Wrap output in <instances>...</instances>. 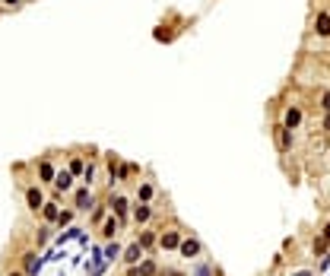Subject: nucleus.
Segmentation results:
<instances>
[{
	"instance_id": "nucleus-1",
	"label": "nucleus",
	"mask_w": 330,
	"mask_h": 276,
	"mask_svg": "<svg viewBox=\"0 0 330 276\" xmlns=\"http://www.w3.org/2000/svg\"><path fill=\"white\" fill-rule=\"evenodd\" d=\"M73 200H76V203H73V210H76V213H89V210H95V206H99L89 187H80V191L73 194Z\"/></svg>"
},
{
	"instance_id": "nucleus-2",
	"label": "nucleus",
	"mask_w": 330,
	"mask_h": 276,
	"mask_svg": "<svg viewBox=\"0 0 330 276\" xmlns=\"http://www.w3.org/2000/svg\"><path fill=\"white\" fill-rule=\"evenodd\" d=\"M41 267H45V261H41L38 254H32V251L22 254V273H25V276H38Z\"/></svg>"
},
{
	"instance_id": "nucleus-3",
	"label": "nucleus",
	"mask_w": 330,
	"mask_h": 276,
	"mask_svg": "<svg viewBox=\"0 0 330 276\" xmlns=\"http://www.w3.org/2000/svg\"><path fill=\"white\" fill-rule=\"evenodd\" d=\"M45 194H41V187H29L25 191V206H29L32 213H41V206H45Z\"/></svg>"
},
{
	"instance_id": "nucleus-4",
	"label": "nucleus",
	"mask_w": 330,
	"mask_h": 276,
	"mask_svg": "<svg viewBox=\"0 0 330 276\" xmlns=\"http://www.w3.org/2000/svg\"><path fill=\"white\" fill-rule=\"evenodd\" d=\"M121 226H124V219L111 213V216L105 219V226H102V238H105V241H115V235L121 232Z\"/></svg>"
},
{
	"instance_id": "nucleus-5",
	"label": "nucleus",
	"mask_w": 330,
	"mask_h": 276,
	"mask_svg": "<svg viewBox=\"0 0 330 276\" xmlns=\"http://www.w3.org/2000/svg\"><path fill=\"white\" fill-rule=\"evenodd\" d=\"M299 124H302V108L299 105H289V108L283 111V127H286V131H295Z\"/></svg>"
},
{
	"instance_id": "nucleus-6",
	"label": "nucleus",
	"mask_w": 330,
	"mask_h": 276,
	"mask_svg": "<svg viewBox=\"0 0 330 276\" xmlns=\"http://www.w3.org/2000/svg\"><path fill=\"white\" fill-rule=\"evenodd\" d=\"M200 251H203L200 238H184V241H181V248H178V254H181V257H187V261H190V257H197Z\"/></svg>"
},
{
	"instance_id": "nucleus-7",
	"label": "nucleus",
	"mask_w": 330,
	"mask_h": 276,
	"mask_svg": "<svg viewBox=\"0 0 330 276\" xmlns=\"http://www.w3.org/2000/svg\"><path fill=\"white\" fill-rule=\"evenodd\" d=\"M54 187H57V194H67L73 187V171L70 168H60L57 178H54Z\"/></svg>"
},
{
	"instance_id": "nucleus-8",
	"label": "nucleus",
	"mask_w": 330,
	"mask_h": 276,
	"mask_svg": "<svg viewBox=\"0 0 330 276\" xmlns=\"http://www.w3.org/2000/svg\"><path fill=\"white\" fill-rule=\"evenodd\" d=\"M181 241H184V238H181L178 232L171 229V232H165V235L159 238V248H162V251H178V248H181Z\"/></svg>"
},
{
	"instance_id": "nucleus-9",
	"label": "nucleus",
	"mask_w": 330,
	"mask_h": 276,
	"mask_svg": "<svg viewBox=\"0 0 330 276\" xmlns=\"http://www.w3.org/2000/svg\"><path fill=\"white\" fill-rule=\"evenodd\" d=\"M143 251H146V248L140 245V241H134V245H127V248H124V254H121V257H124V261H127L130 267H134V264H140Z\"/></svg>"
},
{
	"instance_id": "nucleus-10",
	"label": "nucleus",
	"mask_w": 330,
	"mask_h": 276,
	"mask_svg": "<svg viewBox=\"0 0 330 276\" xmlns=\"http://www.w3.org/2000/svg\"><path fill=\"white\" fill-rule=\"evenodd\" d=\"M60 210H64V206H60L57 200H48L45 206H41V219H45V222H51V226H54V222H57V216H60Z\"/></svg>"
},
{
	"instance_id": "nucleus-11",
	"label": "nucleus",
	"mask_w": 330,
	"mask_h": 276,
	"mask_svg": "<svg viewBox=\"0 0 330 276\" xmlns=\"http://www.w3.org/2000/svg\"><path fill=\"white\" fill-rule=\"evenodd\" d=\"M315 32H318L321 38H330V13L321 10V13L315 16Z\"/></svg>"
},
{
	"instance_id": "nucleus-12",
	"label": "nucleus",
	"mask_w": 330,
	"mask_h": 276,
	"mask_svg": "<svg viewBox=\"0 0 330 276\" xmlns=\"http://www.w3.org/2000/svg\"><path fill=\"white\" fill-rule=\"evenodd\" d=\"M108 206H111V213H115V216H121V219H127V197H121V194H115V197H108Z\"/></svg>"
},
{
	"instance_id": "nucleus-13",
	"label": "nucleus",
	"mask_w": 330,
	"mask_h": 276,
	"mask_svg": "<svg viewBox=\"0 0 330 276\" xmlns=\"http://www.w3.org/2000/svg\"><path fill=\"white\" fill-rule=\"evenodd\" d=\"M38 178L45 181V184H54V178H57V171H54V165H51L48 159H41L38 162Z\"/></svg>"
},
{
	"instance_id": "nucleus-14",
	"label": "nucleus",
	"mask_w": 330,
	"mask_h": 276,
	"mask_svg": "<svg viewBox=\"0 0 330 276\" xmlns=\"http://www.w3.org/2000/svg\"><path fill=\"white\" fill-rule=\"evenodd\" d=\"M150 216H153L150 203H137V206H134V222H137V226H146V222H150Z\"/></svg>"
},
{
	"instance_id": "nucleus-15",
	"label": "nucleus",
	"mask_w": 330,
	"mask_h": 276,
	"mask_svg": "<svg viewBox=\"0 0 330 276\" xmlns=\"http://www.w3.org/2000/svg\"><path fill=\"white\" fill-rule=\"evenodd\" d=\"M80 235H83V229H80V226H70V229H64V232H60V235L54 238V248H60L64 241H73V238H80Z\"/></svg>"
},
{
	"instance_id": "nucleus-16",
	"label": "nucleus",
	"mask_w": 330,
	"mask_h": 276,
	"mask_svg": "<svg viewBox=\"0 0 330 276\" xmlns=\"http://www.w3.org/2000/svg\"><path fill=\"white\" fill-rule=\"evenodd\" d=\"M292 134H295V131H286V127L280 131V137H276V146H280V152H289V149H292V143H295Z\"/></svg>"
},
{
	"instance_id": "nucleus-17",
	"label": "nucleus",
	"mask_w": 330,
	"mask_h": 276,
	"mask_svg": "<svg viewBox=\"0 0 330 276\" xmlns=\"http://www.w3.org/2000/svg\"><path fill=\"white\" fill-rule=\"evenodd\" d=\"M311 254H315V257H324V254H330V245H327V241L318 235L315 241H311Z\"/></svg>"
},
{
	"instance_id": "nucleus-18",
	"label": "nucleus",
	"mask_w": 330,
	"mask_h": 276,
	"mask_svg": "<svg viewBox=\"0 0 330 276\" xmlns=\"http://www.w3.org/2000/svg\"><path fill=\"white\" fill-rule=\"evenodd\" d=\"M121 251H124V248H121L118 241H108V245H105V261H108V264H115L118 257H121Z\"/></svg>"
},
{
	"instance_id": "nucleus-19",
	"label": "nucleus",
	"mask_w": 330,
	"mask_h": 276,
	"mask_svg": "<svg viewBox=\"0 0 330 276\" xmlns=\"http://www.w3.org/2000/svg\"><path fill=\"white\" fill-rule=\"evenodd\" d=\"M153 184H150V181H146V184H140V191H137V203H150L153 200Z\"/></svg>"
},
{
	"instance_id": "nucleus-20",
	"label": "nucleus",
	"mask_w": 330,
	"mask_h": 276,
	"mask_svg": "<svg viewBox=\"0 0 330 276\" xmlns=\"http://www.w3.org/2000/svg\"><path fill=\"white\" fill-rule=\"evenodd\" d=\"M73 216H76V210H70V206H67V210H60V216H57V222H54V226H60V229H64V226H70V222H73Z\"/></svg>"
},
{
	"instance_id": "nucleus-21",
	"label": "nucleus",
	"mask_w": 330,
	"mask_h": 276,
	"mask_svg": "<svg viewBox=\"0 0 330 276\" xmlns=\"http://www.w3.org/2000/svg\"><path fill=\"white\" fill-rule=\"evenodd\" d=\"M137 267H140V276H156V273H159V267H156V261H140Z\"/></svg>"
},
{
	"instance_id": "nucleus-22",
	"label": "nucleus",
	"mask_w": 330,
	"mask_h": 276,
	"mask_svg": "<svg viewBox=\"0 0 330 276\" xmlns=\"http://www.w3.org/2000/svg\"><path fill=\"white\" fill-rule=\"evenodd\" d=\"M137 241H140V245H143V248H153V245H156V235H153V232H150V229H143V232H140V235H137Z\"/></svg>"
},
{
	"instance_id": "nucleus-23",
	"label": "nucleus",
	"mask_w": 330,
	"mask_h": 276,
	"mask_svg": "<svg viewBox=\"0 0 330 276\" xmlns=\"http://www.w3.org/2000/svg\"><path fill=\"white\" fill-rule=\"evenodd\" d=\"M67 168H70L73 175H80V178L86 175V162H83V159H70V165H67Z\"/></svg>"
},
{
	"instance_id": "nucleus-24",
	"label": "nucleus",
	"mask_w": 330,
	"mask_h": 276,
	"mask_svg": "<svg viewBox=\"0 0 330 276\" xmlns=\"http://www.w3.org/2000/svg\"><path fill=\"white\" fill-rule=\"evenodd\" d=\"M83 181H86V187H92V184H95V165H92V162L86 165V175H83Z\"/></svg>"
},
{
	"instance_id": "nucleus-25",
	"label": "nucleus",
	"mask_w": 330,
	"mask_h": 276,
	"mask_svg": "<svg viewBox=\"0 0 330 276\" xmlns=\"http://www.w3.org/2000/svg\"><path fill=\"white\" fill-rule=\"evenodd\" d=\"M48 238H51V229L41 226V229H38V245H48Z\"/></svg>"
},
{
	"instance_id": "nucleus-26",
	"label": "nucleus",
	"mask_w": 330,
	"mask_h": 276,
	"mask_svg": "<svg viewBox=\"0 0 330 276\" xmlns=\"http://www.w3.org/2000/svg\"><path fill=\"white\" fill-rule=\"evenodd\" d=\"M194 276H213V267H210V264H200V267L194 270Z\"/></svg>"
},
{
	"instance_id": "nucleus-27",
	"label": "nucleus",
	"mask_w": 330,
	"mask_h": 276,
	"mask_svg": "<svg viewBox=\"0 0 330 276\" xmlns=\"http://www.w3.org/2000/svg\"><path fill=\"white\" fill-rule=\"evenodd\" d=\"M102 219H105V206H95V210H92V226L102 222Z\"/></svg>"
},
{
	"instance_id": "nucleus-28",
	"label": "nucleus",
	"mask_w": 330,
	"mask_h": 276,
	"mask_svg": "<svg viewBox=\"0 0 330 276\" xmlns=\"http://www.w3.org/2000/svg\"><path fill=\"white\" fill-rule=\"evenodd\" d=\"M156 38H159V41H168V38H171V32H168V29H162V25H159V29H156Z\"/></svg>"
},
{
	"instance_id": "nucleus-29",
	"label": "nucleus",
	"mask_w": 330,
	"mask_h": 276,
	"mask_svg": "<svg viewBox=\"0 0 330 276\" xmlns=\"http://www.w3.org/2000/svg\"><path fill=\"white\" fill-rule=\"evenodd\" d=\"M318 270H321V273H324V270H330V254H324V257H321V264H318Z\"/></svg>"
},
{
	"instance_id": "nucleus-30",
	"label": "nucleus",
	"mask_w": 330,
	"mask_h": 276,
	"mask_svg": "<svg viewBox=\"0 0 330 276\" xmlns=\"http://www.w3.org/2000/svg\"><path fill=\"white\" fill-rule=\"evenodd\" d=\"M0 3H3V6H10V10H16V6H19L22 0H0Z\"/></svg>"
},
{
	"instance_id": "nucleus-31",
	"label": "nucleus",
	"mask_w": 330,
	"mask_h": 276,
	"mask_svg": "<svg viewBox=\"0 0 330 276\" xmlns=\"http://www.w3.org/2000/svg\"><path fill=\"white\" fill-rule=\"evenodd\" d=\"M321 238H324L327 245H330V222H324V232H321Z\"/></svg>"
},
{
	"instance_id": "nucleus-32",
	"label": "nucleus",
	"mask_w": 330,
	"mask_h": 276,
	"mask_svg": "<svg viewBox=\"0 0 330 276\" xmlns=\"http://www.w3.org/2000/svg\"><path fill=\"white\" fill-rule=\"evenodd\" d=\"M324 134H330V111H324Z\"/></svg>"
},
{
	"instance_id": "nucleus-33",
	"label": "nucleus",
	"mask_w": 330,
	"mask_h": 276,
	"mask_svg": "<svg viewBox=\"0 0 330 276\" xmlns=\"http://www.w3.org/2000/svg\"><path fill=\"white\" fill-rule=\"evenodd\" d=\"M292 276H315L311 270H299V273H292Z\"/></svg>"
},
{
	"instance_id": "nucleus-34",
	"label": "nucleus",
	"mask_w": 330,
	"mask_h": 276,
	"mask_svg": "<svg viewBox=\"0 0 330 276\" xmlns=\"http://www.w3.org/2000/svg\"><path fill=\"white\" fill-rule=\"evenodd\" d=\"M165 276H184V273H178V270H168V273H165Z\"/></svg>"
},
{
	"instance_id": "nucleus-35",
	"label": "nucleus",
	"mask_w": 330,
	"mask_h": 276,
	"mask_svg": "<svg viewBox=\"0 0 330 276\" xmlns=\"http://www.w3.org/2000/svg\"><path fill=\"white\" fill-rule=\"evenodd\" d=\"M6 276H25V273H16V270H13V273H6Z\"/></svg>"
}]
</instances>
